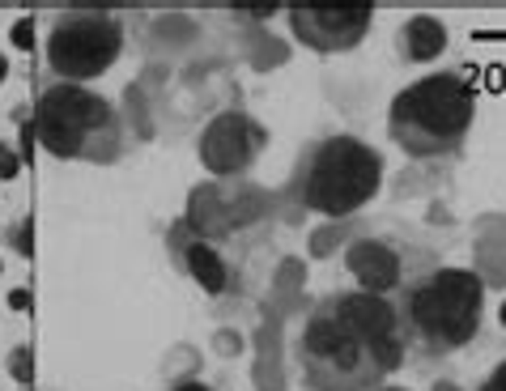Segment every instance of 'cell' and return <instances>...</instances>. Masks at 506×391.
<instances>
[{
    "instance_id": "6da1fadb",
    "label": "cell",
    "mask_w": 506,
    "mask_h": 391,
    "mask_svg": "<svg viewBox=\"0 0 506 391\" xmlns=\"http://www.w3.org/2000/svg\"><path fill=\"white\" fill-rule=\"evenodd\" d=\"M405 358L408 344L392 298L366 290L319 298L298 332V370L310 391H375Z\"/></svg>"
},
{
    "instance_id": "7a4b0ae2",
    "label": "cell",
    "mask_w": 506,
    "mask_h": 391,
    "mask_svg": "<svg viewBox=\"0 0 506 391\" xmlns=\"http://www.w3.org/2000/svg\"><path fill=\"white\" fill-rule=\"evenodd\" d=\"M392 310L408 349L442 358L476 336L485 315V281L473 268H422L392 293Z\"/></svg>"
},
{
    "instance_id": "3957f363",
    "label": "cell",
    "mask_w": 506,
    "mask_h": 391,
    "mask_svg": "<svg viewBox=\"0 0 506 391\" xmlns=\"http://www.w3.org/2000/svg\"><path fill=\"white\" fill-rule=\"evenodd\" d=\"M476 119V90L459 73H430L392 98L388 132L413 158L459 153Z\"/></svg>"
},
{
    "instance_id": "277c9868",
    "label": "cell",
    "mask_w": 506,
    "mask_h": 391,
    "mask_svg": "<svg viewBox=\"0 0 506 391\" xmlns=\"http://www.w3.org/2000/svg\"><path fill=\"white\" fill-rule=\"evenodd\" d=\"M383 183V158L358 136H324L307 145L294 170L298 204L324 213V217H345V213L371 204Z\"/></svg>"
},
{
    "instance_id": "5b68a950",
    "label": "cell",
    "mask_w": 506,
    "mask_h": 391,
    "mask_svg": "<svg viewBox=\"0 0 506 391\" xmlns=\"http://www.w3.org/2000/svg\"><path fill=\"white\" fill-rule=\"evenodd\" d=\"M34 132L65 162H111L119 153V111L85 85H48L34 107Z\"/></svg>"
},
{
    "instance_id": "8992f818",
    "label": "cell",
    "mask_w": 506,
    "mask_h": 391,
    "mask_svg": "<svg viewBox=\"0 0 506 391\" xmlns=\"http://www.w3.org/2000/svg\"><path fill=\"white\" fill-rule=\"evenodd\" d=\"M119 51H124V30L102 9L60 13L48 30V68L65 85L102 77L119 60Z\"/></svg>"
},
{
    "instance_id": "52a82bcc",
    "label": "cell",
    "mask_w": 506,
    "mask_h": 391,
    "mask_svg": "<svg viewBox=\"0 0 506 391\" xmlns=\"http://www.w3.org/2000/svg\"><path fill=\"white\" fill-rule=\"evenodd\" d=\"M371 17H375V4H294L290 26L298 43L332 56V51L358 48L371 30Z\"/></svg>"
},
{
    "instance_id": "ba28073f",
    "label": "cell",
    "mask_w": 506,
    "mask_h": 391,
    "mask_svg": "<svg viewBox=\"0 0 506 391\" xmlns=\"http://www.w3.org/2000/svg\"><path fill=\"white\" fill-rule=\"evenodd\" d=\"M268 145V132L247 111H222L200 132V162L213 175H239L256 162Z\"/></svg>"
},
{
    "instance_id": "9c48e42d",
    "label": "cell",
    "mask_w": 506,
    "mask_h": 391,
    "mask_svg": "<svg viewBox=\"0 0 506 391\" xmlns=\"http://www.w3.org/2000/svg\"><path fill=\"white\" fill-rule=\"evenodd\" d=\"M345 268L353 273L366 293H379V298H392L400 285L408 281V268H405V251L392 243V239H358L349 243L345 251Z\"/></svg>"
},
{
    "instance_id": "30bf717a",
    "label": "cell",
    "mask_w": 506,
    "mask_h": 391,
    "mask_svg": "<svg viewBox=\"0 0 506 391\" xmlns=\"http://www.w3.org/2000/svg\"><path fill=\"white\" fill-rule=\"evenodd\" d=\"M442 51H447V26H442L439 17H430V13L408 17V26L400 30V56L422 65V60H434Z\"/></svg>"
},
{
    "instance_id": "8fae6325",
    "label": "cell",
    "mask_w": 506,
    "mask_h": 391,
    "mask_svg": "<svg viewBox=\"0 0 506 391\" xmlns=\"http://www.w3.org/2000/svg\"><path fill=\"white\" fill-rule=\"evenodd\" d=\"M183 260H188V273H192L209 293L226 290V264H222V256H217L209 243H188Z\"/></svg>"
},
{
    "instance_id": "7c38bea8",
    "label": "cell",
    "mask_w": 506,
    "mask_h": 391,
    "mask_svg": "<svg viewBox=\"0 0 506 391\" xmlns=\"http://www.w3.org/2000/svg\"><path fill=\"white\" fill-rule=\"evenodd\" d=\"M13 43L17 48H34V17H22L13 26Z\"/></svg>"
},
{
    "instance_id": "4fadbf2b",
    "label": "cell",
    "mask_w": 506,
    "mask_h": 391,
    "mask_svg": "<svg viewBox=\"0 0 506 391\" xmlns=\"http://www.w3.org/2000/svg\"><path fill=\"white\" fill-rule=\"evenodd\" d=\"M476 391H506V361H498V366L490 370V378H485Z\"/></svg>"
},
{
    "instance_id": "5bb4252c",
    "label": "cell",
    "mask_w": 506,
    "mask_h": 391,
    "mask_svg": "<svg viewBox=\"0 0 506 391\" xmlns=\"http://www.w3.org/2000/svg\"><path fill=\"white\" fill-rule=\"evenodd\" d=\"M9 153H13V149H9V145H0V179H9V175H17V162L9 158Z\"/></svg>"
},
{
    "instance_id": "9a60e30c",
    "label": "cell",
    "mask_w": 506,
    "mask_h": 391,
    "mask_svg": "<svg viewBox=\"0 0 506 391\" xmlns=\"http://www.w3.org/2000/svg\"><path fill=\"white\" fill-rule=\"evenodd\" d=\"M170 391H217V387H209L205 378H183V383H175Z\"/></svg>"
},
{
    "instance_id": "2e32d148",
    "label": "cell",
    "mask_w": 506,
    "mask_h": 391,
    "mask_svg": "<svg viewBox=\"0 0 506 391\" xmlns=\"http://www.w3.org/2000/svg\"><path fill=\"white\" fill-rule=\"evenodd\" d=\"M4 77H9V60H4V51H0V85H4Z\"/></svg>"
},
{
    "instance_id": "e0dca14e",
    "label": "cell",
    "mask_w": 506,
    "mask_h": 391,
    "mask_svg": "<svg viewBox=\"0 0 506 391\" xmlns=\"http://www.w3.org/2000/svg\"><path fill=\"white\" fill-rule=\"evenodd\" d=\"M375 391H408V387H375Z\"/></svg>"
},
{
    "instance_id": "ac0fdd59",
    "label": "cell",
    "mask_w": 506,
    "mask_h": 391,
    "mask_svg": "<svg viewBox=\"0 0 506 391\" xmlns=\"http://www.w3.org/2000/svg\"><path fill=\"white\" fill-rule=\"evenodd\" d=\"M502 324H506V302H502Z\"/></svg>"
}]
</instances>
